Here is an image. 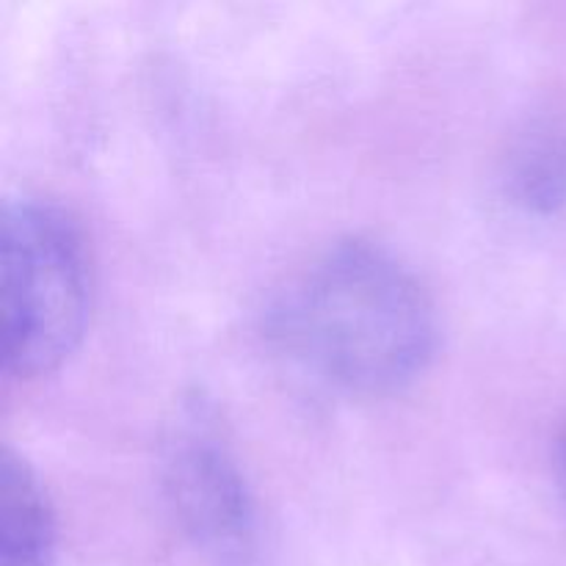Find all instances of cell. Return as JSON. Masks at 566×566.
Listing matches in <instances>:
<instances>
[{
    "mask_svg": "<svg viewBox=\"0 0 566 566\" xmlns=\"http://www.w3.org/2000/svg\"><path fill=\"white\" fill-rule=\"evenodd\" d=\"M271 340L352 396L412 385L437 348V315L418 276L387 249L343 241L298 269L269 307Z\"/></svg>",
    "mask_w": 566,
    "mask_h": 566,
    "instance_id": "6da1fadb",
    "label": "cell"
},
{
    "mask_svg": "<svg viewBox=\"0 0 566 566\" xmlns=\"http://www.w3.org/2000/svg\"><path fill=\"white\" fill-rule=\"evenodd\" d=\"M88 321V263L70 216L42 199L3 210V357L17 379L66 363Z\"/></svg>",
    "mask_w": 566,
    "mask_h": 566,
    "instance_id": "7a4b0ae2",
    "label": "cell"
},
{
    "mask_svg": "<svg viewBox=\"0 0 566 566\" xmlns=\"http://www.w3.org/2000/svg\"><path fill=\"white\" fill-rule=\"evenodd\" d=\"M166 495L177 520L205 556L247 564L258 551V512L230 448L202 418L175 426L164 459Z\"/></svg>",
    "mask_w": 566,
    "mask_h": 566,
    "instance_id": "3957f363",
    "label": "cell"
},
{
    "mask_svg": "<svg viewBox=\"0 0 566 566\" xmlns=\"http://www.w3.org/2000/svg\"><path fill=\"white\" fill-rule=\"evenodd\" d=\"M55 517L33 470L6 453L0 473V566H53Z\"/></svg>",
    "mask_w": 566,
    "mask_h": 566,
    "instance_id": "277c9868",
    "label": "cell"
},
{
    "mask_svg": "<svg viewBox=\"0 0 566 566\" xmlns=\"http://www.w3.org/2000/svg\"><path fill=\"white\" fill-rule=\"evenodd\" d=\"M509 191L514 202L536 213L566 205V136L536 130L523 138L509 160Z\"/></svg>",
    "mask_w": 566,
    "mask_h": 566,
    "instance_id": "5b68a950",
    "label": "cell"
},
{
    "mask_svg": "<svg viewBox=\"0 0 566 566\" xmlns=\"http://www.w3.org/2000/svg\"><path fill=\"white\" fill-rule=\"evenodd\" d=\"M558 468H562V481H564V490H566V429L562 434V446H558Z\"/></svg>",
    "mask_w": 566,
    "mask_h": 566,
    "instance_id": "8992f818",
    "label": "cell"
}]
</instances>
